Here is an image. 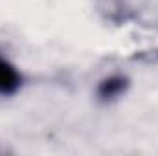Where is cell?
<instances>
[{"label": "cell", "instance_id": "2", "mask_svg": "<svg viewBox=\"0 0 158 156\" xmlns=\"http://www.w3.org/2000/svg\"><path fill=\"white\" fill-rule=\"evenodd\" d=\"M19 86H20V76L15 70V66L0 59V94L11 96L19 90Z\"/></svg>", "mask_w": 158, "mask_h": 156}, {"label": "cell", "instance_id": "1", "mask_svg": "<svg viewBox=\"0 0 158 156\" xmlns=\"http://www.w3.org/2000/svg\"><path fill=\"white\" fill-rule=\"evenodd\" d=\"M129 83L123 76H110V77L103 79L98 86V96L103 99V101H112L119 97L125 90H127Z\"/></svg>", "mask_w": 158, "mask_h": 156}]
</instances>
